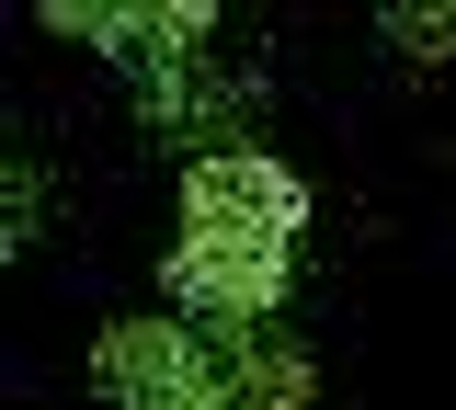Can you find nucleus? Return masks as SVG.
<instances>
[{
    "label": "nucleus",
    "instance_id": "7ed1b4c3",
    "mask_svg": "<svg viewBox=\"0 0 456 410\" xmlns=\"http://www.w3.org/2000/svg\"><path fill=\"white\" fill-rule=\"evenodd\" d=\"M217 0H46V35H80L126 68H171L183 46H206Z\"/></svg>",
    "mask_w": 456,
    "mask_h": 410
},
{
    "label": "nucleus",
    "instance_id": "20e7f679",
    "mask_svg": "<svg viewBox=\"0 0 456 410\" xmlns=\"http://www.w3.org/2000/svg\"><path fill=\"white\" fill-rule=\"evenodd\" d=\"M228 353V388H240V410H308V353L285 342H240V331H217Z\"/></svg>",
    "mask_w": 456,
    "mask_h": 410
},
{
    "label": "nucleus",
    "instance_id": "f257e3e1",
    "mask_svg": "<svg viewBox=\"0 0 456 410\" xmlns=\"http://www.w3.org/2000/svg\"><path fill=\"white\" fill-rule=\"evenodd\" d=\"M297 229H308V182L263 160V149H228V160H194L183 172V229L160 251V285L183 319H274L285 308V262H297Z\"/></svg>",
    "mask_w": 456,
    "mask_h": 410
},
{
    "label": "nucleus",
    "instance_id": "f03ea898",
    "mask_svg": "<svg viewBox=\"0 0 456 410\" xmlns=\"http://www.w3.org/2000/svg\"><path fill=\"white\" fill-rule=\"evenodd\" d=\"M92 376H103L114 410H240L228 353H206L183 319H114L92 342Z\"/></svg>",
    "mask_w": 456,
    "mask_h": 410
}]
</instances>
